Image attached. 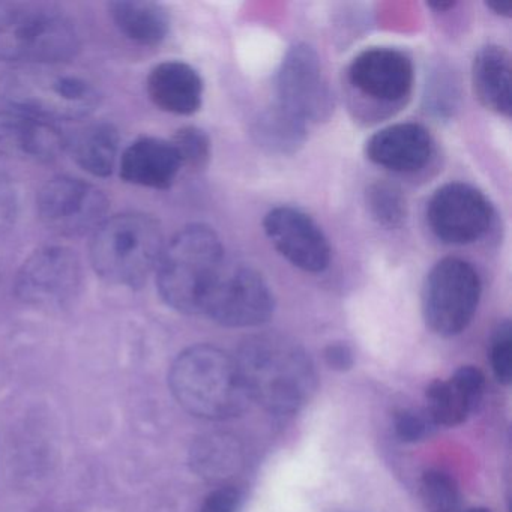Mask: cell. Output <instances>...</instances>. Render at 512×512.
Returning a JSON list of instances; mask_svg holds the SVG:
<instances>
[{
    "mask_svg": "<svg viewBox=\"0 0 512 512\" xmlns=\"http://www.w3.org/2000/svg\"><path fill=\"white\" fill-rule=\"evenodd\" d=\"M233 358L248 400L266 412L292 415L310 403L316 392L313 361L298 343L283 335H253Z\"/></svg>",
    "mask_w": 512,
    "mask_h": 512,
    "instance_id": "cell-1",
    "label": "cell"
},
{
    "mask_svg": "<svg viewBox=\"0 0 512 512\" xmlns=\"http://www.w3.org/2000/svg\"><path fill=\"white\" fill-rule=\"evenodd\" d=\"M169 386L185 412L206 421L236 418L250 404L235 358L209 344L179 353L170 368Z\"/></svg>",
    "mask_w": 512,
    "mask_h": 512,
    "instance_id": "cell-2",
    "label": "cell"
},
{
    "mask_svg": "<svg viewBox=\"0 0 512 512\" xmlns=\"http://www.w3.org/2000/svg\"><path fill=\"white\" fill-rule=\"evenodd\" d=\"M223 268V244L215 230L190 224L164 245L155 271L158 292L173 310L202 314L206 296Z\"/></svg>",
    "mask_w": 512,
    "mask_h": 512,
    "instance_id": "cell-3",
    "label": "cell"
},
{
    "mask_svg": "<svg viewBox=\"0 0 512 512\" xmlns=\"http://www.w3.org/2000/svg\"><path fill=\"white\" fill-rule=\"evenodd\" d=\"M164 245L163 232L155 218L127 212L107 217L92 233L89 256L101 280L134 289L155 274Z\"/></svg>",
    "mask_w": 512,
    "mask_h": 512,
    "instance_id": "cell-4",
    "label": "cell"
},
{
    "mask_svg": "<svg viewBox=\"0 0 512 512\" xmlns=\"http://www.w3.org/2000/svg\"><path fill=\"white\" fill-rule=\"evenodd\" d=\"M0 100L43 121H79L94 115L100 92L91 80L56 67H11L0 74Z\"/></svg>",
    "mask_w": 512,
    "mask_h": 512,
    "instance_id": "cell-5",
    "label": "cell"
},
{
    "mask_svg": "<svg viewBox=\"0 0 512 512\" xmlns=\"http://www.w3.org/2000/svg\"><path fill=\"white\" fill-rule=\"evenodd\" d=\"M73 20L47 7H23L0 19V62L11 67H56L77 55Z\"/></svg>",
    "mask_w": 512,
    "mask_h": 512,
    "instance_id": "cell-6",
    "label": "cell"
},
{
    "mask_svg": "<svg viewBox=\"0 0 512 512\" xmlns=\"http://www.w3.org/2000/svg\"><path fill=\"white\" fill-rule=\"evenodd\" d=\"M481 292V278L469 262L458 257L437 262L422 287V314L428 328L440 337L461 334L475 317Z\"/></svg>",
    "mask_w": 512,
    "mask_h": 512,
    "instance_id": "cell-7",
    "label": "cell"
},
{
    "mask_svg": "<svg viewBox=\"0 0 512 512\" xmlns=\"http://www.w3.org/2000/svg\"><path fill=\"white\" fill-rule=\"evenodd\" d=\"M271 286L250 266H226L206 296L202 314L227 328H254L274 314Z\"/></svg>",
    "mask_w": 512,
    "mask_h": 512,
    "instance_id": "cell-8",
    "label": "cell"
},
{
    "mask_svg": "<svg viewBox=\"0 0 512 512\" xmlns=\"http://www.w3.org/2000/svg\"><path fill=\"white\" fill-rule=\"evenodd\" d=\"M37 211L41 223L56 235H92L109 217V199L83 179L56 176L41 187Z\"/></svg>",
    "mask_w": 512,
    "mask_h": 512,
    "instance_id": "cell-9",
    "label": "cell"
},
{
    "mask_svg": "<svg viewBox=\"0 0 512 512\" xmlns=\"http://www.w3.org/2000/svg\"><path fill=\"white\" fill-rule=\"evenodd\" d=\"M278 104L296 118L322 122L334 112V95L313 47H290L277 74Z\"/></svg>",
    "mask_w": 512,
    "mask_h": 512,
    "instance_id": "cell-10",
    "label": "cell"
},
{
    "mask_svg": "<svg viewBox=\"0 0 512 512\" xmlns=\"http://www.w3.org/2000/svg\"><path fill=\"white\" fill-rule=\"evenodd\" d=\"M80 284L79 257L70 248L49 245L25 260L16 277V293L32 307L53 310L76 299Z\"/></svg>",
    "mask_w": 512,
    "mask_h": 512,
    "instance_id": "cell-11",
    "label": "cell"
},
{
    "mask_svg": "<svg viewBox=\"0 0 512 512\" xmlns=\"http://www.w3.org/2000/svg\"><path fill=\"white\" fill-rule=\"evenodd\" d=\"M490 200L463 182L437 188L427 206V223L437 239L451 245H466L481 239L493 223Z\"/></svg>",
    "mask_w": 512,
    "mask_h": 512,
    "instance_id": "cell-12",
    "label": "cell"
},
{
    "mask_svg": "<svg viewBox=\"0 0 512 512\" xmlns=\"http://www.w3.org/2000/svg\"><path fill=\"white\" fill-rule=\"evenodd\" d=\"M263 230L275 250L295 268L311 274L325 271L331 263V245L319 224L292 206L271 209Z\"/></svg>",
    "mask_w": 512,
    "mask_h": 512,
    "instance_id": "cell-13",
    "label": "cell"
},
{
    "mask_svg": "<svg viewBox=\"0 0 512 512\" xmlns=\"http://www.w3.org/2000/svg\"><path fill=\"white\" fill-rule=\"evenodd\" d=\"M413 64L409 56L388 47L359 53L349 67V80L362 95L380 103H397L412 91Z\"/></svg>",
    "mask_w": 512,
    "mask_h": 512,
    "instance_id": "cell-14",
    "label": "cell"
},
{
    "mask_svg": "<svg viewBox=\"0 0 512 512\" xmlns=\"http://www.w3.org/2000/svg\"><path fill=\"white\" fill-rule=\"evenodd\" d=\"M67 145L52 122L19 110H0V155L29 163H52Z\"/></svg>",
    "mask_w": 512,
    "mask_h": 512,
    "instance_id": "cell-15",
    "label": "cell"
},
{
    "mask_svg": "<svg viewBox=\"0 0 512 512\" xmlns=\"http://www.w3.org/2000/svg\"><path fill=\"white\" fill-rule=\"evenodd\" d=\"M484 394L482 371L464 365L448 380H434L428 385L424 410L436 427H457L478 409Z\"/></svg>",
    "mask_w": 512,
    "mask_h": 512,
    "instance_id": "cell-16",
    "label": "cell"
},
{
    "mask_svg": "<svg viewBox=\"0 0 512 512\" xmlns=\"http://www.w3.org/2000/svg\"><path fill=\"white\" fill-rule=\"evenodd\" d=\"M368 160L397 173H415L424 169L433 155V140L427 128L413 122L389 125L368 139Z\"/></svg>",
    "mask_w": 512,
    "mask_h": 512,
    "instance_id": "cell-17",
    "label": "cell"
},
{
    "mask_svg": "<svg viewBox=\"0 0 512 512\" xmlns=\"http://www.w3.org/2000/svg\"><path fill=\"white\" fill-rule=\"evenodd\" d=\"M119 175L127 184L167 190L175 184L182 163L170 140L140 137L119 157Z\"/></svg>",
    "mask_w": 512,
    "mask_h": 512,
    "instance_id": "cell-18",
    "label": "cell"
},
{
    "mask_svg": "<svg viewBox=\"0 0 512 512\" xmlns=\"http://www.w3.org/2000/svg\"><path fill=\"white\" fill-rule=\"evenodd\" d=\"M203 92L202 76L187 62H161L146 79L149 100L157 109L172 115L191 116L199 112Z\"/></svg>",
    "mask_w": 512,
    "mask_h": 512,
    "instance_id": "cell-19",
    "label": "cell"
},
{
    "mask_svg": "<svg viewBox=\"0 0 512 512\" xmlns=\"http://www.w3.org/2000/svg\"><path fill=\"white\" fill-rule=\"evenodd\" d=\"M511 56L503 47L488 44L476 53L472 64L473 92L479 103L509 118L512 110Z\"/></svg>",
    "mask_w": 512,
    "mask_h": 512,
    "instance_id": "cell-20",
    "label": "cell"
},
{
    "mask_svg": "<svg viewBox=\"0 0 512 512\" xmlns=\"http://www.w3.org/2000/svg\"><path fill=\"white\" fill-rule=\"evenodd\" d=\"M109 11L118 31L137 46H160L169 35V14L154 2L121 0L112 2Z\"/></svg>",
    "mask_w": 512,
    "mask_h": 512,
    "instance_id": "cell-21",
    "label": "cell"
},
{
    "mask_svg": "<svg viewBox=\"0 0 512 512\" xmlns=\"http://www.w3.org/2000/svg\"><path fill=\"white\" fill-rule=\"evenodd\" d=\"M119 133L109 122H97L80 131L73 143L74 160L94 178L112 175L119 163Z\"/></svg>",
    "mask_w": 512,
    "mask_h": 512,
    "instance_id": "cell-22",
    "label": "cell"
},
{
    "mask_svg": "<svg viewBox=\"0 0 512 512\" xmlns=\"http://www.w3.org/2000/svg\"><path fill=\"white\" fill-rule=\"evenodd\" d=\"M251 134L269 154L292 155L304 146L307 124L277 103L257 116Z\"/></svg>",
    "mask_w": 512,
    "mask_h": 512,
    "instance_id": "cell-23",
    "label": "cell"
},
{
    "mask_svg": "<svg viewBox=\"0 0 512 512\" xmlns=\"http://www.w3.org/2000/svg\"><path fill=\"white\" fill-rule=\"evenodd\" d=\"M365 202L371 218L385 229H398L406 221V197L397 185L374 182L367 188Z\"/></svg>",
    "mask_w": 512,
    "mask_h": 512,
    "instance_id": "cell-24",
    "label": "cell"
},
{
    "mask_svg": "<svg viewBox=\"0 0 512 512\" xmlns=\"http://www.w3.org/2000/svg\"><path fill=\"white\" fill-rule=\"evenodd\" d=\"M419 496L427 512L460 511V490L457 482L443 470L430 469L419 479Z\"/></svg>",
    "mask_w": 512,
    "mask_h": 512,
    "instance_id": "cell-25",
    "label": "cell"
},
{
    "mask_svg": "<svg viewBox=\"0 0 512 512\" xmlns=\"http://www.w3.org/2000/svg\"><path fill=\"white\" fill-rule=\"evenodd\" d=\"M238 457L235 442L224 436H211L200 443L194 461L206 476H224L235 470Z\"/></svg>",
    "mask_w": 512,
    "mask_h": 512,
    "instance_id": "cell-26",
    "label": "cell"
},
{
    "mask_svg": "<svg viewBox=\"0 0 512 512\" xmlns=\"http://www.w3.org/2000/svg\"><path fill=\"white\" fill-rule=\"evenodd\" d=\"M178 152L182 169L199 170L206 167L211 158V140L205 131L196 127L181 128L170 140Z\"/></svg>",
    "mask_w": 512,
    "mask_h": 512,
    "instance_id": "cell-27",
    "label": "cell"
},
{
    "mask_svg": "<svg viewBox=\"0 0 512 512\" xmlns=\"http://www.w3.org/2000/svg\"><path fill=\"white\" fill-rule=\"evenodd\" d=\"M490 362L494 377L502 385L512 382V328L511 322L499 323L491 335Z\"/></svg>",
    "mask_w": 512,
    "mask_h": 512,
    "instance_id": "cell-28",
    "label": "cell"
},
{
    "mask_svg": "<svg viewBox=\"0 0 512 512\" xmlns=\"http://www.w3.org/2000/svg\"><path fill=\"white\" fill-rule=\"evenodd\" d=\"M394 433L401 442L418 443L428 439L436 430L424 409H401L394 415Z\"/></svg>",
    "mask_w": 512,
    "mask_h": 512,
    "instance_id": "cell-29",
    "label": "cell"
},
{
    "mask_svg": "<svg viewBox=\"0 0 512 512\" xmlns=\"http://www.w3.org/2000/svg\"><path fill=\"white\" fill-rule=\"evenodd\" d=\"M19 214V193L13 179L0 172V233L10 229Z\"/></svg>",
    "mask_w": 512,
    "mask_h": 512,
    "instance_id": "cell-30",
    "label": "cell"
},
{
    "mask_svg": "<svg viewBox=\"0 0 512 512\" xmlns=\"http://www.w3.org/2000/svg\"><path fill=\"white\" fill-rule=\"evenodd\" d=\"M241 493L232 485H223L211 491L203 500L200 512H238Z\"/></svg>",
    "mask_w": 512,
    "mask_h": 512,
    "instance_id": "cell-31",
    "label": "cell"
},
{
    "mask_svg": "<svg viewBox=\"0 0 512 512\" xmlns=\"http://www.w3.org/2000/svg\"><path fill=\"white\" fill-rule=\"evenodd\" d=\"M323 356H325L326 365L331 370L340 371V373L349 371L355 364V356L346 343L329 344L323 352Z\"/></svg>",
    "mask_w": 512,
    "mask_h": 512,
    "instance_id": "cell-32",
    "label": "cell"
},
{
    "mask_svg": "<svg viewBox=\"0 0 512 512\" xmlns=\"http://www.w3.org/2000/svg\"><path fill=\"white\" fill-rule=\"evenodd\" d=\"M487 8L493 11L496 16L511 17V4H509V2H500V0L487 2Z\"/></svg>",
    "mask_w": 512,
    "mask_h": 512,
    "instance_id": "cell-33",
    "label": "cell"
},
{
    "mask_svg": "<svg viewBox=\"0 0 512 512\" xmlns=\"http://www.w3.org/2000/svg\"><path fill=\"white\" fill-rule=\"evenodd\" d=\"M428 7L436 10L437 13H445V11L452 10L455 7L454 2H434V4H428Z\"/></svg>",
    "mask_w": 512,
    "mask_h": 512,
    "instance_id": "cell-34",
    "label": "cell"
},
{
    "mask_svg": "<svg viewBox=\"0 0 512 512\" xmlns=\"http://www.w3.org/2000/svg\"><path fill=\"white\" fill-rule=\"evenodd\" d=\"M463 512H490V511H488V509H485V508H469Z\"/></svg>",
    "mask_w": 512,
    "mask_h": 512,
    "instance_id": "cell-35",
    "label": "cell"
}]
</instances>
